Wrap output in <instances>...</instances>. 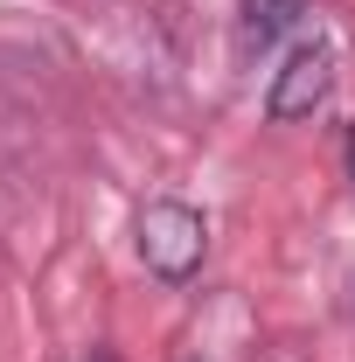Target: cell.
<instances>
[{"instance_id":"obj_4","label":"cell","mask_w":355,"mask_h":362,"mask_svg":"<svg viewBox=\"0 0 355 362\" xmlns=\"http://www.w3.org/2000/svg\"><path fill=\"white\" fill-rule=\"evenodd\" d=\"M349 181H355V133H349Z\"/></svg>"},{"instance_id":"obj_6","label":"cell","mask_w":355,"mask_h":362,"mask_svg":"<svg viewBox=\"0 0 355 362\" xmlns=\"http://www.w3.org/2000/svg\"><path fill=\"white\" fill-rule=\"evenodd\" d=\"M188 362H202V356H188Z\"/></svg>"},{"instance_id":"obj_1","label":"cell","mask_w":355,"mask_h":362,"mask_svg":"<svg viewBox=\"0 0 355 362\" xmlns=\"http://www.w3.org/2000/svg\"><path fill=\"white\" fill-rule=\"evenodd\" d=\"M202 258H209V216H202L195 202L161 195V202L139 209V265L153 272V279L188 286V279L202 272Z\"/></svg>"},{"instance_id":"obj_3","label":"cell","mask_w":355,"mask_h":362,"mask_svg":"<svg viewBox=\"0 0 355 362\" xmlns=\"http://www.w3.org/2000/svg\"><path fill=\"white\" fill-rule=\"evenodd\" d=\"M300 14H307V0H237V42L258 56V49H272Z\"/></svg>"},{"instance_id":"obj_2","label":"cell","mask_w":355,"mask_h":362,"mask_svg":"<svg viewBox=\"0 0 355 362\" xmlns=\"http://www.w3.org/2000/svg\"><path fill=\"white\" fill-rule=\"evenodd\" d=\"M327 90H334V42L327 35H300L265 84V119L272 126H300V119H313L327 105Z\"/></svg>"},{"instance_id":"obj_5","label":"cell","mask_w":355,"mask_h":362,"mask_svg":"<svg viewBox=\"0 0 355 362\" xmlns=\"http://www.w3.org/2000/svg\"><path fill=\"white\" fill-rule=\"evenodd\" d=\"M91 362H112V356H91Z\"/></svg>"}]
</instances>
